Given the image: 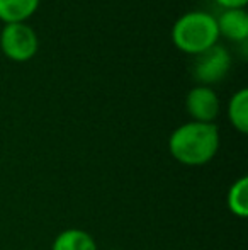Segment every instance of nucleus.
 I'll use <instances>...</instances> for the list:
<instances>
[{
  "mask_svg": "<svg viewBox=\"0 0 248 250\" xmlns=\"http://www.w3.org/2000/svg\"><path fill=\"white\" fill-rule=\"evenodd\" d=\"M169 146L180 164L192 167L208 164L219 146L218 128L212 123H187L172 133Z\"/></svg>",
  "mask_w": 248,
  "mask_h": 250,
  "instance_id": "nucleus-1",
  "label": "nucleus"
},
{
  "mask_svg": "<svg viewBox=\"0 0 248 250\" xmlns=\"http://www.w3.org/2000/svg\"><path fill=\"white\" fill-rule=\"evenodd\" d=\"M172 38L179 50L191 55H199L216 44L219 38L218 24L214 17L209 14L191 12L175 22Z\"/></svg>",
  "mask_w": 248,
  "mask_h": 250,
  "instance_id": "nucleus-2",
  "label": "nucleus"
},
{
  "mask_svg": "<svg viewBox=\"0 0 248 250\" xmlns=\"http://www.w3.org/2000/svg\"><path fill=\"white\" fill-rule=\"evenodd\" d=\"M231 66V56L229 53L219 44L208 48L199 55L192 63V77L202 83V87H208L211 83L221 82L229 72Z\"/></svg>",
  "mask_w": 248,
  "mask_h": 250,
  "instance_id": "nucleus-3",
  "label": "nucleus"
},
{
  "mask_svg": "<svg viewBox=\"0 0 248 250\" xmlns=\"http://www.w3.org/2000/svg\"><path fill=\"white\" fill-rule=\"evenodd\" d=\"M0 46L9 58L16 62H26L38 51L36 33L24 22L7 24L0 34Z\"/></svg>",
  "mask_w": 248,
  "mask_h": 250,
  "instance_id": "nucleus-4",
  "label": "nucleus"
},
{
  "mask_svg": "<svg viewBox=\"0 0 248 250\" xmlns=\"http://www.w3.org/2000/svg\"><path fill=\"white\" fill-rule=\"evenodd\" d=\"M187 111L197 123H212L219 112L218 96L209 87H195L187 96Z\"/></svg>",
  "mask_w": 248,
  "mask_h": 250,
  "instance_id": "nucleus-5",
  "label": "nucleus"
},
{
  "mask_svg": "<svg viewBox=\"0 0 248 250\" xmlns=\"http://www.w3.org/2000/svg\"><path fill=\"white\" fill-rule=\"evenodd\" d=\"M219 34L231 41H245L248 34V16L243 9H228L218 21Z\"/></svg>",
  "mask_w": 248,
  "mask_h": 250,
  "instance_id": "nucleus-6",
  "label": "nucleus"
},
{
  "mask_svg": "<svg viewBox=\"0 0 248 250\" xmlns=\"http://www.w3.org/2000/svg\"><path fill=\"white\" fill-rule=\"evenodd\" d=\"M39 0H0V19L7 24L22 22L33 16Z\"/></svg>",
  "mask_w": 248,
  "mask_h": 250,
  "instance_id": "nucleus-7",
  "label": "nucleus"
},
{
  "mask_svg": "<svg viewBox=\"0 0 248 250\" xmlns=\"http://www.w3.org/2000/svg\"><path fill=\"white\" fill-rule=\"evenodd\" d=\"M53 250H97V245L87 231L72 228L58 235Z\"/></svg>",
  "mask_w": 248,
  "mask_h": 250,
  "instance_id": "nucleus-8",
  "label": "nucleus"
},
{
  "mask_svg": "<svg viewBox=\"0 0 248 250\" xmlns=\"http://www.w3.org/2000/svg\"><path fill=\"white\" fill-rule=\"evenodd\" d=\"M229 121L240 133L248 131V90L242 89L229 101Z\"/></svg>",
  "mask_w": 248,
  "mask_h": 250,
  "instance_id": "nucleus-9",
  "label": "nucleus"
},
{
  "mask_svg": "<svg viewBox=\"0 0 248 250\" xmlns=\"http://www.w3.org/2000/svg\"><path fill=\"white\" fill-rule=\"evenodd\" d=\"M228 206L236 216L245 218L248 214V179L242 177L231 186L228 194Z\"/></svg>",
  "mask_w": 248,
  "mask_h": 250,
  "instance_id": "nucleus-10",
  "label": "nucleus"
},
{
  "mask_svg": "<svg viewBox=\"0 0 248 250\" xmlns=\"http://www.w3.org/2000/svg\"><path fill=\"white\" fill-rule=\"evenodd\" d=\"M216 2L221 3V5L226 7V9H242L248 0H216Z\"/></svg>",
  "mask_w": 248,
  "mask_h": 250,
  "instance_id": "nucleus-11",
  "label": "nucleus"
}]
</instances>
